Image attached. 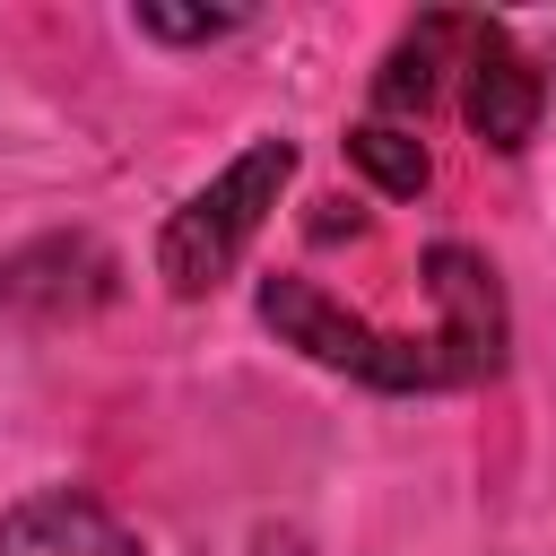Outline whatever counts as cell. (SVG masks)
I'll return each mask as SVG.
<instances>
[{
	"mask_svg": "<svg viewBox=\"0 0 556 556\" xmlns=\"http://www.w3.org/2000/svg\"><path fill=\"white\" fill-rule=\"evenodd\" d=\"M469 35H478V17H452V9H434V17H417L400 43H391V61H382V78H374V122H426V104H434V87L469 61Z\"/></svg>",
	"mask_w": 556,
	"mask_h": 556,
	"instance_id": "cell-6",
	"label": "cell"
},
{
	"mask_svg": "<svg viewBox=\"0 0 556 556\" xmlns=\"http://www.w3.org/2000/svg\"><path fill=\"white\" fill-rule=\"evenodd\" d=\"M539 104H547L539 61H530L495 17H478L469 61H460V113H469V130H478L495 156H521V148L539 139Z\"/></svg>",
	"mask_w": 556,
	"mask_h": 556,
	"instance_id": "cell-4",
	"label": "cell"
},
{
	"mask_svg": "<svg viewBox=\"0 0 556 556\" xmlns=\"http://www.w3.org/2000/svg\"><path fill=\"white\" fill-rule=\"evenodd\" d=\"M287 174H295V148H287V139H252L217 182H200V191L165 217V235H156V278H165L174 295H208V287L243 261V243L261 235V217L278 208Z\"/></svg>",
	"mask_w": 556,
	"mask_h": 556,
	"instance_id": "cell-1",
	"label": "cell"
},
{
	"mask_svg": "<svg viewBox=\"0 0 556 556\" xmlns=\"http://www.w3.org/2000/svg\"><path fill=\"white\" fill-rule=\"evenodd\" d=\"M426 295H434V365H443V382H486L495 365H504V287H495V269L469 252V243H434L426 252Z\"/></svg>",
	"mask_w": 556,
	"mask_h": 556,
	"instance_id": "cell-3",
	"label": "cell"
},
{
	"mask_svg": "<svg viewBox=\"0 0 556 556\" xmlns=\"http://www.w3.org/2000/svg\"><path fill=\"white\" fill-rule=\"evenodd\" d=\"M78 261H87V235H52V243H35V252L0 261V304H17V313H43V321L104 304V295H87V287H61V269H78Z\"/></svg>",
	"mask_w": 556,
	"mask_h": 556,
	"instance_id": "cell-7",
	"label": "cell"
},
{
	"mask_svg": "<svg viewBox=\"0 0 556 556\" xmlns=\"http://www.w3.org/2000/svg\"><path fill=\"white\" fill-rule=\"evenodd\" d=\"M235 26H243V9H139V35H156V43H208Z\"/></svg>",
	"mask_w": 556,
	"mask_h": 556,
	"instance_id": "cell-9",
	"label": "cell"
},
{
	"mask_svg": "<svg viewBox=\"0 0 556 556\" xmlns=\"http://www.w3.org/2000/svg\"><path fill=\"white\" fill-rule=\"evenodd\" d=\"M348 156L374 174V191H391V200H417L426 182H434V165H426V139L408 130V122H356L348 130Z\"/></svg>",
	"mask_w": 556,
	"mask_h": 556,
	"instance_id": "cell-8",
	"label": "cell"
},
{
	"mask_svg": "<svg viewBox=\"0 0 556 556\" xmlns=\"http://www.w3.org/2000/svg\"><path fill=\"white\" fill-rule=\"evenodd\" d=\"M0 556H139V547H130V530L96 495L43 486V495L0 513Z\"/></svg>",
	"mask_w": 556,
	"mask_h": 556,
	"instance_id": "cell-5",
	"label": "cell"
},
{
	"mask_svg": "<svg viewBox=\"0 0 556 556\" xmlns=\"http://www.w3.org/2000/svg\"><path fill=\"white\" fill-rule=\"evenodd\" d=\"M261 321H269L287 348H304L313 365L356 374V382H374V391H443L434 348L391 339V330H374V321L339 313V304H330L313 278H261Z\"/></svg>",
	"mask_w": 556,
	"mask_h": 556,
	"instance_id": "cell-2",
	"label": "cell"
}]
</instances>
